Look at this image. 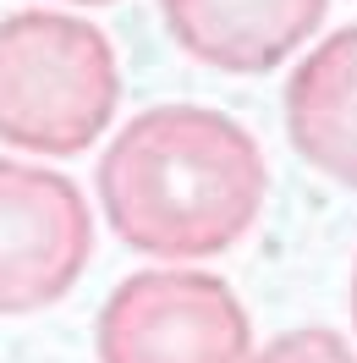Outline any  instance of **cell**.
<instances>
[{
    "label": "cell",
    "instance_id": "obj_7",
    "mask_svg": "<svg viewBox=\"0 0 357 363\" xmlns=\"http://www.w3.org/2000/svg\"><path fill=\"white\" fill-rule=\"evenodd\" d=\"M247 363H357V352L324 325H302V330H286V336L264 341L259 352H247Z\"/></svg>",
    "mask_w": 357,
    "mask_h": 363
},
{
    "label": "cell",
    "instance_id": "obj_6",
    "mask_svg": "<svg viewBox=\"0 0 357 363\" xmlns=\"http://www.w3.org/2000/svg\"><path fill=\"white\" fill-rule=\"evenodd\" d=\"M286 138L319 177L357 187V28H341L286 83Z\"/></svg>",
    "mask_w": 357,
    "mask_h": 363
},
{
    "label": "cell",
    "instance_id": "obj_8",
    "mask_svg": "<svg viewBox=\"0 0 357 363\" xmlns=\"http://www.w3.org/2000/svg\"><path fill=\"white\" fill-rule=\"evenodd\" d=\"M352 330H357V259H352Z\"/></svg>",
    "mask_w": 357,
    "mask_h": 363
},
{
    "label": "cell",
    "instance_id": "obj_9",
    "mask_svg": "<svg viewBox=\"0 0 357 363\" xmlns=\"http://www.w3.org/2000/svg\"><path fill=\"white\" fill-rule=\"evenodd\" d=\"M77 6H105V0H77Z\"/></svg>",
    "mask_w": 357,
    "mask_h": 363
},
{
    "label": "cell",
    "instance_id": "obj_5",
    "mask_svg": "<svg viewBox=\"0 0 357 363\" xmlns=\"http://www.w3.org/2000/svg\"><path fill=\"white\" fill-rule=\"evenodd\" d=\"M165 28L215 72H269L324 23V0H159Z\"/></svg>",
    "mask_w": 357,
    "mask_h": 363
},
{
    "label": "cell",
    "instance_id": "obj_4",
    "mask_svg": "<svg viewBox=\"0 0 357 363\" xmlns=\"http://www.w3.org/2000/svg\"><path fill=\"white\" fill-rule=\"evenodd\" d=\"M94 253V215L77 182L0 160V319L39 314L83 281Z\"/></svg>",
    "mask_w": 357,
    "mask_h": 363
},
{
    "label": "cell",
    "instance_id": "obj_1",
    "mask_svg": "<svg viewBox=\"0 0 357 363\" xmlns=\"http://www.w3.org/2000/svg\"><path fill=\"white\" fill-rule=\"evenodd\" d=\"M99 209L132 253L193 264L237 248L269 193L242 121L209 105H154L99 155Z\"/></svg>",
    "mask_w": 357,
    "mask_h": 363
},
{
    "label": "cell",
    "instance_id": "obj_2",
    "mask_svg": "<svg viewBox=\"0 0 357 363\" xmlns=\"http://www.w3.org/2000/svg\"><path fill=\"white\" fill-rule=\"evenodd\" d=\"M121 99L105 28L67 11L0 17V143L67 160L99 143Z\"/></svg>",
    "mask_w": 357,
    "mask_h": 363
},
{
    "label": "cell",
    "instance_id": "obj_3",
    "mask_svg": "<svg viewBox=\"0 0 357 363\" xmlns=\"http://www.w3.org/2000/svg\"><path fill=\"white\" fill-rule=\"evenodd\" d=\"M253 319L209 270L165 264L127 275L94 319L99 363H247Z\"/></svg>",
    "mask_w": 357,
    "mask_h": 363
}]
</instances>
